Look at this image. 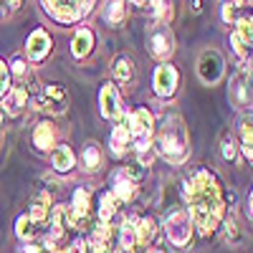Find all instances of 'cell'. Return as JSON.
I'll use <instances>...</instances> for the list:
<instances>
[{"mask_svg":"<svg viewBox=\"0 0 253 253\" xmlns=\"http://www.w3.org/2000/svg\"><path fill=\"white\" fill-rule=\"evenodd\" d=\"M51 165L58 175H69L74 167H76V155L69 144H58L51 150Z\"/></svg>","mask_w":253,"mask_h":253,"instance_id":"ac0fdd59","label":"cell"},{"mask_svg":"<svg viewBox=\"0 0 253 253\" xmlns=\"http://www.w3.org/2000/svg\"><path fill=\"white\" fill-rule=\"evenodd\" d=\"M53 51V38L46 28H36L31 31L28 41H26V56H28V63H41V61H46Z\"/></svg>","mask_w":253,"mask_h":253,"instance_id":"8fae6325","label":"cell"},{"mask_svg":"<svg viewBox=\"0 0 253 253\" xmlns=\"http://www.w3.org/2000/svg\"><path fill=\"white\" fill-rule=\"evenodd\" d=\"M28 71H31V66H28L26 56H15V58L8 63V74L15 76V79H20V81H26V79H28Z\"/></svg>","mask_w":253,"mask_h":253,"instance_id":"1f68e13d","label":"cell"},{"mask_svg":"<svg viewBox=\"0 0 253 253\" xmlns=\"http://www.w3.org/2000/svg\"><path fill=\"white\" fill-rule=\"evenodd\" d=\"M51 208H53L51 195H48V193H38V195L31 200L28 218H31L36 225H43V223H48V213H51Z\"/></svg>","mask_w":253,"mask_h":253,"instance_id":"ffe728a7","label":"cell"},{"mask_svg":"<svg viewBox=\"0 0 253 253\" xmlns=\"http://www.w3.org/2000/svg\"><path fill=\"white\" fill-rule=\"evenodd\" d=\"M26 104H28V86H23V84H15V86H10L8 94L3 96L0 109H3L5 117H20V114L26 112Z\"/></svg>","mask_w":253,"mask_h":253,"instance_id":"9a60e30c","label":"cell"},{"mask_svg":"<svg viewBox=\"0 0 253 253\" xmlns=\"http://www.w3.org/2000/svg\"><path fill=\"white\" fill-rule=\"evenodd\" d=\"M119 208H122V203L109 193V190H104V193L99 195V220L101 223H112L117 218V213H119Z\"/></svg>","mask_w":253,"mask_h":253,"instance_id":"cb8c5ba5","label":"cell"},{"mask_svg":"<svg viewBox=\"0 0 253 253\" xmlns=\"http://www.w3.org/2000/svg\"><path fill=\"white\" fill-rule=\"evenodd\" d=\"M180 86V71L172 63H160L152 74V89L160 99H172Z\"/></svg>","mask_w":253,"mask_h":253,"instance_id":"9c48e42d","label":"cell"},{"mask_svg":"<svg viewBox=\"0 0 253 253\" xmlns=\"http://www.w3.org/2000/svg\"><path fill=\"white\" fill-rule=\"evenodd\" d=\"M220 155H223L225 162H233V160H236V155H238V144H236L233 134H223V139H220Z\"/></svg>","mask_w":253,"mask_h":253,"instance_id":"d6a6232c","label":"cell"},{"mask_svg":"<svg viewBox=\"0 0 253 253\" xmlns=\"http://www.w3.org/2000/svg\"><path fill=\"white\" fill-rule=\"evenodd\" d=\"M144 253H152V248H150V251H144Z\"/></svg>","mask_w":253,"mask_h":253,"instance_id":"7bdbcfd3","label":"cell"},{"mask_svg":"<svg viewBox=\"0 0 253 253\" xmlns=\"http://www.w3.org/2000/svg\"><path fill=\"white\" fill-rule=\"evenodd\" d=\"M94 31L91 28H79L74 41H71V56L74 58H86L94 51Z\"/></svg>","mask_w":253,"mask_h":253,"instance_id":"7402d4cb","label":"cell"},{"mask_svg":"<svg viewBox=\"0 0 253 253\" xmlns=\"http://www.w3.org/2000/svg\"><path fill=\"white\" fill-rule=\"evenodd\" d=\"M155 155H160L162 160H167L170 165L180 167L187 162L190 157V139H187V126L182 122L180 114L170 112L160 119V124H155Z\"/></svg>","mask_w":253,"mask_h":253,"instance_id":"7a4b0ae2","label":"cell"},{"mask_svg":"<svg viewBox=\"0 0 253 253\" xmlns=\"http://www.w3.org/2000/svg\"><path fill=\"white\" fill-rule=\"evenodd\" d=\"M101 162H104V152H101L99 142H94V139L84 142V150H81V165H84V170H86V172H99L101 170Z\"/></svg>","mask_w":253,"mask_h":253,"instance_id":"44dd1931","label":"cell"},{"mask_svg":"<svg viewBox=\"0 0 253 253\" xmlns=\"http://www.w3.org/2000/svg\"><path fill=\"white\" fill-rule=\"evenodd\" d=\"M89 248H86V241H84L81 236L79 238H74L71 243H66V253H86Z\"/></svg>","mask_w":253,"mask_h":253,"instance_id":"e575fe53","label":"cell"},{"mask_svg":"<svg viewBox=\"0 0 253 253\" xmlns=\"http://www.w3.org/2000/svg\"><path fill=\"white\" fill-rule=\"evenodd\" d=\"M251 43H253V20H251V15H246L233 26L230 46L238 53V58H251Z\"/></svg>","mask_w":253,"mask_h":253,"instance_id":"7c38bea8","label":"cell"},{"mask_svg":"<svg viewBox=\"0 0 253 253\" xmlns=\"http://www.w3.org/2000/svg\"><path fill=\"white\" fill-rule=\"evenodd\" d=\"M238 134H241L238 150H241L243 157L251 162V160H253V122H251V114H248V117H241V122H238Z\"/></svg>","mask_w":253,"mask_h":253,"instance_id":"603a6c76","label":"cell"},{"mask_svg":"<svg viewBox=\"0 0 253 253\" xmlns=\"http://www.w3.org/2000/svg\"><path fill=\"white\" fill-rule=\"evenodd\" d=\"M129 147H132V134H129V124H126V114L112 126V134H109V152L122 160L129 155Z\"/></svg>","mask_w":253,"mask_h":253,"instance_id":"5bb4252c","label":"cell"},{"mask_svg":"<svg viewBox=\"0 0 253 253\" xmlns=\"http://www.w3.org/2000/svg\"><path fill=\"white\" fill-rule=\"evenodd\" d=\"M18 8H20V3H15V0H13V3H0V20L8 18L10 13H15Z\"/></svg>","mask_w":253,"mask_h":253,"instance_id":"d590c367","label":"cell"},{"mask_svg":"<svg viewBox=\"0 0 253 253\" xmlns=\"http://www.w3.org/2000/svg\"><path fill=\"white\" fill-rule=\"evenodd\" d=\"M225 74V58L220 51L215 48H205L198 58V76L203 84H208V86H213V84H218Z\"/></svg>","mask_w":253,"mask_h":253,"instance_id":"52a82bcc","label":"cell"},{"mask_svg":"<svg viewBox=\"0 0 253 253\" xmlns=\"http://www.w3.org/2000/svg\"><path fill=\"white\" fill-rule=\"evenodd\" d=\"M251 203H253V198H251V193H248V198H246V208H243V215L251 220Z\"/></svg>","mask_w":253,"mask_h":253,"instance_id":"74e56055","label":"cell"},{"mask_svg":"<svg viewBox=\"0 0 253 253\" xmlns=\"http://www.w3.org/2000/svg\"><path fill=\"white\" fill-rule=\"evenodd\" d=\"M218 228H223V238H225V243H241V241H243V230L238 228V223H236L233 215H225V218L220 220Z\"/></svg>","mask_w":253,"mask_h":253,"instance_id":"f546056e","label":"cell"},{"mask_svg":"<svg viewBox=\"0 0 253 253\" xmlns=\"http://www.w3.org/2000/svg\"><path fill=\"white\" fill-rule=\"evenodd\" d=\"M41 253H48V251H43V248H41Z\"/></svg>","mask_w":253,"mask_h":253,"instance_id":"b9f144b4","label":"cell"},{"mask_svg":"<svg viewBox=\"0 0 253 253\" xmlns=\"http://www.w3.org/2000/svg\"><path fill=\"white\" fill-rule=\"evenodd\" d=\"M126 13H129L126 3L114 0V3H107V8H104V20H107L109 26H122L124 20H126Z\"/></svg>","mask_w":253,"mask_h":253,"instance_id":"83f0119b","label":"cell"},{"mask_svg":"<svg viewBox=\"0 0 253 253\" xmlns=\"http://www.w3.org/2000/svg\"><path fill=\"white\" fill-rule=\"evenodd\" d=\"M86 241V248L91 253H114L117 251V228L114 223H91L89 228V236L84 238Z\"/></svg>","mask_w":253,"mask_h":253,"instance_id":"8992f818","label":"cell"},{"mask_svg":"<svg viewBox=\"0 0 253 253\" xmlns=\"http://www.w3.org/2000/svg\"><path fill=\"white\" fill-rule=\"evenodd\" d=\"M152 253H172V251H162V248H152Z\"/></svg>","mask_w":253,"mask_h":253,"instance_id":"ab89813d","label":"cell"},{"mask_svg":"<svg viewBox=\"0 0 253 253\" xmlns=\"http://www.w3.org/2000/svg\"><path fill=\"white\" fill-rule=\"evenodd\" d=\"M5 119V114H3V109H0V122H3Z\"/></svg>","mask_w":253,"mask_h":253,"instance_id":"60d3db41","label":"cell"},{"mask_svg":"<svg viewBox=\"0 0 253 253\" xmlns=\"http://www.w3.org/2000/svg\"><path fill=\"white\" fill-rule=\"evenodd\" d=\"M152 15H155V23L160 26H170L172 23V18H175V5L172 3H165V0H157V3H147Z\"/></svg>","mask_w":253,"mask_h":253,"instance_id":"4316f807","label":"cell"},{"mask_svg":"<svg viewBox=\"0 0 253 253\" xmlns=\"http://www.w3.org/2000/svg\"><path fill=\"white\" fill-rule=\"evenodd\" d=\"M157 220L152 215H142L137 218V225H134V243L137 246H152L155 238H157Z\"/></svg>","mask_w":253,"mask_h":253,"instance_id":"d6986e66","label":"cell"},{"mask_svg":"<svg viewBox=\"0 0 253 253\" xmlns=\"http://www.w3.org/2000/svg\"><path fill=\"white\" fill-rule=\"evenodd\" d=\"M228 99L238 112H246V109L251 112V76H243L236 71L228 86Z\"/></svg>","mask_w":253,"mask_h":253,"instance_id":"4fadbf2b","label":"cell"},{"mask_svg":"<svg viewBox=\"0 0 253 253\" xmlns=\"http://www.w3.org/2000/svg\"><path fill=\"white\" fill-rule=\"evenodd\" d=\"M112 71H114V79L126 86V84L134 79V61L126 56V53H119L114 58V63H112Z\"/></svg>","mask_w":253,"mask_h":253,"instance_id":"d4e9b609","label":"cell"},{"mask_svg":"<svg viewBox=\"0 0 253 253\" xmlns=\"http://www.w3.org/2000/svg\"><path fill=\"white\" fill-rule=\"evenodd\" d=\"M122 172H124L126 177H129L134 185H137L139 180H144L147 175H150V170H147V167H144L142 162H137L134 157H126V165L122 167Z\"/></svg>","mask_w":253,"mask_h":253,"instance_id":"4dcf8cb0","label":"cell"},{"mask_svg":"<svg viewBox=\"0 0 253 253\" xmlns=\"http://www.w3.org/2000/svg\"><path fill=\"white\" fill-rule=\"evenodd\" d=\"M193 10H195V13H200V10H203V3H200V0H195V3H193Z\"/></svg>","mask_w":253,"mask_h":253,"instance_id":"f35d334b","label":"cell"},{"mask_svg":"<svg viewBox=\"0 0 253 253\" xmlns=\"http://www.w3.org/2000/svg\"><path fill=\"white\" fill-rule=\"evenodd\" d=\"M109 193L124 205V203H132L134 200V195H137V185L126 177L124 172H122V167L119 170H114L112 172V187H109Z\"/></svg>","mask_w":253,"mask_h":253,"instance_id":"2e32d148","label":"cell"},{"mask_svg":"<svg viewBox=\"0 0 253 253\" xmlns=\"http://www.w3.org/2000/svg\"><path fill=\"white\" fill-rule=\"evenodd\" d=\"M246 15H251V3H223L220 5V18L228 26H236Z\"/></svg>","mask_w":253,"mask_h":253,"instance_id":"484cf974","label":"cell"},{"mask_svg":"<svg viewBox=\"0 0 253 253\" xmlns=\"http://www.w3.org/2000/svg\"><path fill=\"white\" fill-rule=\"evenodd\" d=\"M182 195L187 200L185 213L193 220V228L205 238L213 236L225 218V190L220 177L208 167H200L182 180Z\"/></svg>","mask_w":253,"mask_h":253,"instance_id":"6da1fadb","label":"cell"},{"mask_svg":"<svg viewBox=\"0 0 253 253\" xmlns=\"http://www.w3.org/2000/svg\"><path fill=\"white\" fill-rule=\"evenodd\" d=\"M10 89V74H8V63L0 58V99H3Z\"/></svg>","mask_w":253,"mask_h":253,"instance_id":"836d02e7","label":"cell"},{"mask_svg":"<svg viewBox=\"0 0 253 253\" xmlns=\"http://www.w3.org/2000/svg\"><path fill=\"white\" fill-rule=\"evenodd\" d=\"M41 5H43V13L51 20H56L61 26H74L86 15H91L96 3H91V0H86V3H84V0L81 3H74V0H46V3H41Z\"/></svg>","mask_w":253,"mask_h":253,"instance_id":"3957f363","label":"cell"},{"mask_svg":"<svg viewBox=\"0 0 253 253\" xmlns=\"http://www.w3.org/2000/svg\"><path fill=\"white\" fill-rule=\"evenodd\" d=\"M33 144H36L38 152H51L56 147V126H53V122L43 119V122H38L33 126Z\"/></svg>","mask_w":253,"mask_h":253,"instance_id":"e0dca14e","label":"cell"},{"mask_svg":"<svg viewBox=\"0 0 253 253\" xmlns=\"http://www.w3.org/2000/svg\"><path fill=\"white\" fill-rule=\"evenodd\" d=\"M162 230H165L167 241H170L172 246H177V248H185V246H190V243H193V233H195L193 220H190V215L185 213L182 208H175L172 213L165 218V225H162Z\"/></svg>","mask_w":253,"mask_h":253,"instance_id":"277c9868","label":"cell"},{"mask_svg":"<svg viewBox=\"0 0 253 253\" xmlns=\"http://www.w3.org/2000/svg\"><path fill=\"white\" fill-rule=\"evenodd\" d=\"M147 51H150L152 58L162 61V63H170L172 53H175V36L170 26H160L152 23L147 28Z\"/></svg>","mask_w":253,"mask_h":253,"instance_id":"5b68a950","label":"cell"},{"mask_svg":"<svg viewBox=\"0 0 253 253\" xmlns=\"http://www.w3.org/2000/svg\"><path fill=\"white\" fill-rule=\"evenodd\" d=\"M99 109L101 117L109 119V122H119L124 117V107H122V94L117 89V84L107 81L101 84V91H99Z\"/></svg>","mask_w":253,"mask_h":253,"instance_id":"30bf717a","label":"cell"},{"mask_svg":"<svg viewBox=\"0 0 253 253\" xmlns=\"http://www.w3.org/2000/svg\"><path fill=\"white\" fill-rule=\"evenodd\" d=\"M18 253H41V246H36V243H20Z\"/></svg>","mask_w":253,"mask_h":253,"instance_id":"8d00e7d4","label":"cell"},{"mask_svg":"<svg viewBox=\"0 0 253 253\" xmlns=\"http://www.w3.org/2000/svg\"><path fill=\"white\" fill-rule=\"evenodd\" d=\"M15 236L23 241V243H33V238L38 236V225L28 218V215H20L15 220Z\"/></svg>","mask_w":253,"mask_h":253,"instance_id":"f1b7e54d","label":"cell"},{"mask_svg":"<svg viewBox=\"0 0 253 253\" xmlns=\"http://www.w3.org/2000/svg\"><path fill=\"white\" fill-rule=\"evenodd\" d=\"M36 104H38V109H43L46 114H53V117L66 114V109H69V91L63 89L61 84H46V86L41 89Z\"/></svg>","mask_w":253,"mask_h":253,"instance_id":"ba28073f","label":"cell"}]
</instances>
